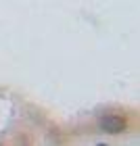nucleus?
I'll list each match as a JSON object with an SVG mask.
<instances>
[{
	"label": "nucleus",
	"instance_id": "nucleus-1",
	"mask_svg": "<svg viewBox=\"0 0 140 146\" xmlns=\"http://www.w3.org/2000/svg\"><path fill=\"white\" fill-rule=\"evenodd\" d=\"M101 129L107 134H119L125 129V119L119 115H107L101 119Z\"/></svg>",
	"mask_w": 140,
	"mask_h": 146
}]
</instances>
